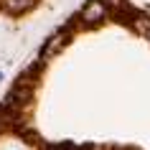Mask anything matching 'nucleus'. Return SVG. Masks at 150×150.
Instances as JSON below:
<instances>
[{"mask_svg": "<svg viewBox=\"0 0 150 150\" xmlns=\"http://www.w3.org/2000/svg\"><path fill=\"white\" fill-rule=\"evenodd\" d=\"M31 5H33V0H3V8H5V13H10V16H21V13H25Z\"/></svg>", "mask_w": 150, "mask_h": 150, "instance_id": "f257e3e1", "label": "nucleus"}]
</instances>
